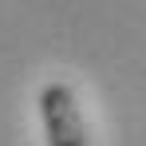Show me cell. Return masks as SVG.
Returning a JSON list of instances; mask_svg holds the SVG:
<instances>
[{
  "mask_svg": "<svg viewBox=\"0 0 146 146\" xmlns=\"http://www.w3.org/2000/svg\"><path fill=\"white\" fill-rule=\"evenodd\" d=\"M36 107H40V126L48 146H87V119L79 111V95L71 91V83L63 79L48 83Z\"/></svg>",
  "mask_w": 146,
  "mask_h": 146,
  "instance_id": "cell-1",
  "label": "cell"
}]
</instances>
